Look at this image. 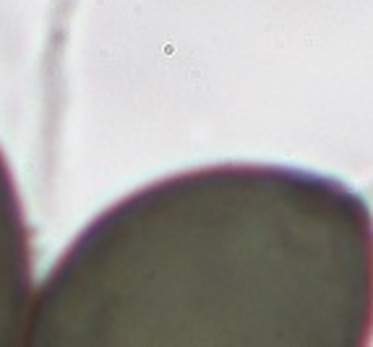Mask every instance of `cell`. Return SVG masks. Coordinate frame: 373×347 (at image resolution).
I'll return each mask as SVG.
<instances>
[{"label":"cell","mask_w":373,"mask_h":347,"mask_svg":"<svg viewBox=\"0 0 373 347\" xmlns=\"http://www.w3.org/2000/svg\"><path fill=\"white\" fill-rule=\"evenodd\" d=\"M373 214L345 183L217 165L120 198L34 292L32 347H363Z\"/></svg>","instance_id":"1"},{"label":"cell","mask_w":373,"mask_h":347,"mask_svg":"<svg viewBox=\"0 0 373 347\" xmlns=\"http://www.w3.org/2000/svg\"><path fill=\"white\" fill-rule=\"evenodd\" d=\"M34 300L32 235L8 159L0 151V347L26 339Z\"/></svg>","instance_id":"2"}]
</instances>
